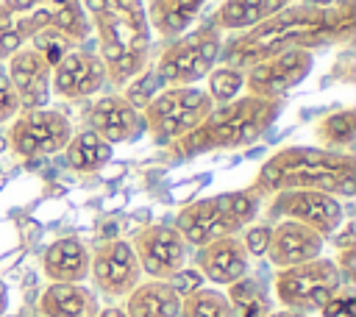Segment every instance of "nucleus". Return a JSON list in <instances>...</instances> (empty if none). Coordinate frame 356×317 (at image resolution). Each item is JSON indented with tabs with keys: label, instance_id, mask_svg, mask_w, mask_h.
I'll return each instance as SVG.
<instances>
[{
	"label": "nucleus",
	"instance_id": "1",
	"mask_svg": "<svg viewBox=\"0 0 356 317\" xmlns=\"http://www.w3.org/2000/svg\"><path fill=\"white\" fill-rule=\"evenodd\" d=\"M356 31V3L345 0L337 6H312V3H289L273 17L256 22L248 31L231 33L222 39L220 64L248 70L281 50L303 47L314 50L323 44L350 42Z\"/></svg>",
	"mask_w": 356,
	"mask_h": 317
},
{
	"label": "nucleus",
	"instance_id": "2",
	"mask_svg": "<svg viewBox=\"0 0 356 317\" xmlns=\"http://www.w3.org/2000/svg\"><path fill=\"white\" fill-rule=\"evenodd\" d=\"M86 11L92 31L97 33V56L106 67V78L114 86H125L142 70L150 67L153 31L145 17L142 0H78Z\"/></svg>",
	"mask_w": 356,
	"mask_h": 317
},
{
	"label": "nucleus",
	"instance_id": "3",
	"mask_svg": "<svg viewBox=\"0 0 356 317\" xmlns=\"http://www.w3.org/2000/svg\"><path fill=\"white\" fill-rule=\"evenodd\" d=\"M250 189L270 197L281 189H317L334 197L356 195V158L345 150L317 145H289L275 150L256 172Z\"/></svg>",
	"mask_w": 356,
	"mask_h": 317
},
{
	"label": "nucleus",
	"instance_id": "4",
	"mask_svg": "<svg viewBox=\"0 0 356 317\" xmlns=\"http://www.w3.org/2000/svg\"><path fill=\"white\" fill-rule=\"evenodd\" d=\"M281 111V100L259 97V95H239L228 103L211 106L197 128L181 136L172 150L181 156H200L214 150H239L259 142L267 128L275 122Z\"/></svg>",
	"mask_w": 356,
	"mask_h": 317
},
{
	"label": "nucleus",
	"instance_id": "5",
	"mask_svg": "<svg viewBox=\"0 0 356 317\" xmlns=\"http://www.w3.org/2000/svg\"><path fill=\"white\" fill-rule=\"evenodd\" d=\"M222 39L225 33L211 22L189 28L175 39H167L153 70L164 86H192L200 78H206L211 67L220 61Z\"/></svg>",
	"mask_w": 356,
	"mask_h": 317
},
{
	"label": "nucleus",
	"instance_id": "6",
	"mask_svg": "<svg viewBox=\"0 0 356 317\" xmlns=\"http://www.w3.org/2000/svg\"><path fill=\"white\" fill-rule=\"evenodd\" d=\"M211 106L214 103L203 86H164L142 108L145 131L150 133L153 145L172 147L181 136L203 122Z\"/></svg>",
	"mask_w": 356,
	"mask_h": 317
},
{
	"label": "nucleus",
	"instance_id": "7",
	"mask_svg": "<svg viewBox=\"0 0 356 317\" xmlns=\"http://www.w3.org/2000/svg\"><path fill=\"white\" fill-rule=\"evenodd\" d=\"M339 289H342L339 270L334 259H323V256L295 267H281L275 270V278H273L275 300L284 309L300 311V314L320 311Z\"/></svg>",
	"mask_w": 356,
	"mask_h": 317
},
{
	"label": "nucleus",
	"instance_id": "8",
	"mask_svg": "<svg viewBox=\"0 0 356 317\" xmlns=\"http://www.w3.org/2000/svg\"><path fill=\"white\" fill-rule=\"evenodd\" d=\"M72 122L58 108H22L8 128V145L17 158H44L67 147Z\"/></svg>",
	"mask_w": 356,
	"mask_h": 317
},
{
	"label": "nucleus",
	"instance_id": "9",
	"mask_svg": "<svg viewBox=\"0 0 356 317\" xmlns=\"http://www.w3.org/2000/svg\"><path fill=\"white\" fill-rule=\"evenodd\" d=\"M267 217L273 220H295L317 231L323 239L339 231L345 220V209L339 197L317 189H281L267 197Z\"/></svg>",
	"mask_w": 356,
	"mask_h": 317
},
{
	"label": "nucleus",
	"instance_id": "10",
	"mask_svg": "<svg viewBox=\"0 0 356 317\" xmlns=\"http://www.w3.org/2000/svg\"><path fill=\"white\" fill-rule=\"evenodd\" d=\"M312 70H314V53L303 50V47H289V50H281V53L248 67L242 92L281 100L286 92H292L298 83H303Z\"/></svg>",
	"mask_w": 356,
	"mask_h": 317
},
{
	"label": "nucleus",
	"instance_id": "11",
	"mask_svg": "<svg viewBox=\"0 0 356 317\" xmlns=\"http://www.w3.org/2000/svg\"><path fill=\"white\" fill-rule=\"evenodd\" d=\"M139 259L128 239H103L89 253V278L108 300H122L142 281Z\"/></svg>",
	"mask_w": 356,
	"mask_h": 317
},
{
	"label": "nucleus",
	"instance_id": "12",
	"mask_svg": "<svg viewBox=\"0 0 356 317\" xmlns=\"http://www.w3.org/2000/svg\"><path fill=\"white\" fill-rule=\"evenodd\" d=\"M106 83L108 78L97 50H89L83 44L64 50L50 72V95L61 100H86L97 95Z\"/></svg>",
	"mask_w": 356,
	"mask_h": 317
},
{
	"label": "nucleus",
	"instance_id": "13",
	"mask_svg": "<svg viewBox=\"0 0 356 317\" xmlns=\"http://www.w3.org/2000/svg\"><path fill=\"white\" fill-rule=\"evenodd\" d=\"M131 247L139 259L142 273L159 281H170L181 267H186V259H189V245L184 242L178 228L170 222L145 225L134 236Z\"/></svg>",
	"mask_w": 356,
	"mask_h": 317
},
{
	"label": "nucleus",
	"instance_id": "14",
	"mask_svg": "<svg viewBox=\"0 0 356 317\" xmlns=\"http://www.w3.org/2000/svg\"><path fill=\"white\" fill-rule=\"evenodd\" d=\"M172 225L178 228L184 242L192 247H203V245L222 239V236H239V231H242V225L228 211L222 195L200 197V200L184 206Z\"/></svg>",
	"mask_w": 356,
	"mask_h": 317
},
{
	"label": "nucleus",
	"instance_id": "15",
	"mask_svg": "<svg viewBox=\"0 0 356 317\" xmlns=\"http://www.w3.org/2000/svg\"><path fill=\"white\" fill-rule=\"evenodd\" d=\"M86 128L95 131L100 139L108 145H122V142H136L145 133V117L142 108H136L131 100L122 95H106L97 97L86 111H83Z\"/></svg>",
	"mask_w": 356,
	"mask_h": 317
},
{
	"label": "nucleus",
	"instance_id": "16",
	"mask_svg": "<svg viewBox=\"0 0 356 317\" xmlns=\"http://www.w3.org/2000/svg\"><path fill=\"white\" fill-rule=\"evenodd\" d=\"M6 64H8L6 75H8L11 86L17 89L19 106L22 108H47V103H50V72H53V64L47 61V56L39 47L25 44Z\"/></svg>",
	"mask_w": 356,
	"mask_h": 317
},
{
	"label": "nucleus",
	"instance_id": "17",
	"mask_svg": "<svg viewBox=\"0 0 356 317\" xmlns=\"http://www.w3.org/2000/svg\"><path fill=\"white\" fill-rule=\"evenodd\" d=\"M250 267V256L242 247L239 236H222L214 239L195 253V270L203 275V281L217 286H231L234 281L245 278Z\"/></svg>",
	"mask_w": 356,
	"mask_h": 317
},
{
	"label": "nucleus",
	"instance_id": "18",
	"mask_svg": "<svg viewBox=\"0 0 356 317\" xmlns=\"http://www.w3.org/2000/svg\"><path fill=\"white\" fill-rule=\"evenodd\" d=\"M323 245H325V239L317 231H312L309 225L295 222V220H278L270 234L267 259L275 270L295 267V264L317 259L323 253Z\"/></svg>",
	"mask_w": 356,
	"mask_h": 317
},
{
	"label": "nucleus",
	"instance_id": "19",
	"mask_svg": "<svg viewBox=\"0 0 356 317\" xmlns=\"http://www.w3.org/2000/svg\"><path fill=\"white\" fill-rule=\"evenodd\" d=\"M39 264L50 284H83L89 278V247L75 236H61L44 247Z\"/></svg>",
	"mask_w": 356,
	"mask_h": 317
},
{
	"label": "nucleus",
	"instance_id": "20",
	"mask_svg": "<svg viewBox=\"0 0 356 317\" xmlns=\"http://www.w3.org/2000/svg\"><path fill=\"white\" fill-rule=\"evenodd\" d=\"M122 300L128 317H181V295L170 281H139Z\"/></svg>",
	"mask_w": 356,
	"mask_h": 317
},
{
	"label": "nucleus",
	"instance_id": "21",
	"mask_svg": "<svg viewBox=\"0 0 356 317\" xmlns=\"http://www.w3.org/2000/svg\"><path fill=\"white\" fill-rule=\"evenodd\" d=\"M100 300L83 284H50L39 298V317H97Z\"/></svg>",
	"mask_w": 356,
	"mask_h": 317
},
{
	"label": "nucleus",
	"instance_id": "22",
	"mask_svg": "<svg viewBox=\"0 0 356 317\" xmlns=\"http://www.w3.org/2000/svg\"><path fill=\"white\" fill-rule=\"evenodd\" d=\"M206 3L209 0H147L145 17L150 31H156L161 39H175L197 22Z\"/></svg>",
	"mask_w": 356,
	"mask_h": 317
},
{
	"label": "nucleus",
	"instance_id": "23",
	"mask_svg": "<svg viewBox=\"0 0 356 317\" xmlns=\"http://www.w3.org/2000/svg\"><path fill=\"white\" fill-rule=\"evenodd\" d=\"M61 153H64L67 170H72V172H97L111 161L114 145L100 139L95 131L83 128V131L70 136V142H67V147Z\"/></svg>",
	"mask_w": 356,
	"mask_h": 317
},
{
	"label": "nucleus",
	"instance_id": "24",
	"mask_svg": "<svg viewBox=\"0 0 356 317\" xmlns=\"http://www.w3.org/2000/svg\"><path fill=\"white\" fill-rule=\"evenodd\" d=\"M314 139H317V147L348 153L353 147V139H356V111L353 108L328 111L323 120H317Z\"/></svg>",
	"mask_w": 356,
	"mask_h": 317
},
{
	"label": "nucleus",
	"instance_id": "25",
	"mask_svg": "<svg viewBox=\"0 0 356 317\" xmlns=\"http://www.w3.org/2000/svg\"><path fill=\"white\" fill-rule=\"evenodd\" d=\"M225 298L231 303V311L234 317H264L270 311V303H267V295L264 289L253 281V278H239L234 281L231 286H225Z\"/></svg>",
	"mask_w": 356,
	"mask_h": 317
},
{
	"label": "nucleus",
	"instance_id": "26",
	"mask_svg": "<svg viewBox=\"0 0 356 317\" xmlns=\"http://www.w3.org/2000/svg\"><path fill=\"white\" fill-rule=\"evenodd\" d=\"M181 317H234V311L222 289L200 286L197 292L181 298Z\"/></svg>",
	"mask_w": 356,
	"mask_h": 317
},
{
	"label": "nucleus",
	"instance_id": "27",
	"mask_svg": "<svg viewBox=\"0 0 356 317\" xmlns=\"http://www.w3.org/2000/svg\"><path fill=\"white\" fill-rule=\"evenodd\" d=\"M206 81H209L206 95L211 97V103H214V106H217V103H228V100L239 97V95H242V89H245V72H242V70H236V67L220 64V61L211 67V72L206 75Z\"/></svg>",
	"mask_w": 356,
	"mask_h": 317
},
{
	"label": "nucleus",
	"instance_id": "28",
	"mask_svg": "<svg viewBox=\"0 0 356 317\" xmlns=\"http://www.w3.org/2000/svg\"><path fill=\"white\" fill-rule=\"evenodd\" d=\"M159 89H164V83H161V78L156 75V70L147 67V70H142L136 78H131V81L125 83L122 97L131 100L136 108H145V106L153 100V95H156Z\"/></svg>",
	"mask_w": 356,
	"mask_h": 317
},
{
	"label": "nucleus",
	"instance_id": "29",
	"mask_svg": "<svg viewBox=\"0 0 356 317\" xmlns=\"http://www.w3.org/2000/svg\"><path fill=\"white\" fill-rule=\"evenodd\" d=\"M270 234H273V225L264 222V225H245L242 228V247L248 250V256H267V247H270Z\"/></svg>",
	"mask_w": 356,
	"mask_h": 317
},
{
	"label": "nucleus",
	"instance_id": "30",
	"mask_svg": "<svg viewBox=\"0 0 356 317\" xmlns=\"http://www.w3.org/2000/svg\"><path fill=\"white\" fill-rule=\"evenodd\" d=\"M19 111H22V106H19L17 89L11 86V81H8L6 70L0 67V122H8V120H14Z\"/></svg>",
	"mask_w": 356,
	"mask_h": 317
},
{
	"label": "nucleus",
	"instance_id": "31",
	"mask_svg": "<svg viewBox=\"0 0 356 317\" xmlns=\"http://www.w3.org/2000/svg\"><path fill=\"white\" fill-rule=\"evenodd\" d=\"M323 317H356V298L350 292H337L323 309H320Z\"/></svg>",
	"mask_w": 356,
	"mask_h": 317
},
{
	"label": "nucleus",
	"instance_id": "32",
	"mask_svg": "<svg viewBox=\"0 0 356 317\" xmlns=\"http://www.w3.org/2000/svg\"><path fill=\"white\" fill-rule=\"evenodd\" d=\"M170 284H172V289H175L181 298H186V295H192V292H197V289L203 286V275H200L195 267H181V270L170 278Z\"/></svg>",
	"mask_w": 356,
	"mask_h": 317
},
{
	"label": "nucleus",
	"instance_id": "33",
	"mask_svg": "<svg viewBox=\"0 0 356 317\" xmlns=\"http://www.w3.org/2000/svg\"><path fill=\"white\" fill-rule=\"evenodd\" d=\"M337 270H339V278H342V286H350L356 281V247H345L337 253L334 259Z\"/></svg>",
	"mask_w": 356,
	"mask_h": 317
},
{
	"label": "nucleus",
	"instance_id": "34",
	"mask_svg": "<svg viewBox=\"0 0 356 317\" xmlns=\"http://www.w3.org/2000/svg\"><path fill=\"white\" fill-rule=\"evenodd\" d=\"M331 236H334V245H337V250H345V247H356V242H353V222H348L342 231H334Z\"/></svg>",
	"mask_w": 356,
	"mask_h": 317
},
{
	"label": "nucleus",
	"instance_id": "35",
	"mask_svg": "<svg viewBox=\"0 0 356 317\" xmlns=\"http://www.w3.org/2000/svg\"><path fill=\"white\" fill-rule=\"evenodd\" d=\"M97 317H128V314H125L122 306H106V309L97 311Z\"/></svg>",
	"mask_w": 356,
	"mask_h": 317
},
{
	"label": "nucleus",
	"instance_id": "36",
	"mask_svg": "<svg viewBox=\"0 0 356 317\" xmlns=\"http://www.w3.org/2000/svg\"><path fill=\"white\" fill-rule=\"evenodd\" d=\"M264 317H312V314H300V311H289V309H281V311H267Z\"/></svg>",
	"mask_w": 356,
	"mask_h": 317
},
{
	"label": "nucleus",
	"instance_id": "37",
	"mask_svg": "<svg viewBox=\"0 0 356 317\" xmlns=\"http://www.w3.org/2000/svg\"><path fill=\"white\" fill-rule=\"evenodd\" d=\"M6 306H8V289H6V284L0 281V317L6 314Z\"/></svg>",
	"mask_w": 356,
	"mask_h": 317
}]
</instances>
